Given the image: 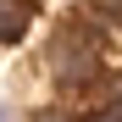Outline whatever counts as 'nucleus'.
Here are the masks:
<instances>
[{
    "label": "nucleus",
    "instance_id": "nucleus-4",
    "mask_svg": "<svg viewBox=\"0 0 122 122\" xmlns=\"http://www.w3.org/2000/svg\"><path fill=\"white\" fill-rule=\"evenodd\" d=\"M83 122H122V111H117V106H106V111H89Z\"/></svg>",
    "mask_w": 122,
    "mask_h": 122
},
{
    "label": "nucleus",
    "instance_id": "nucleus-1",
    "mask_svg": "<svg viewBox=\"0 0 122 122\" xmlns=\"http://www.w3.org/2000/svg\"><path fill=\"white\" fill-rule=\"evenodd\" d=\"M45 67H50L56 83H67V89L89 83V78L100 72V39H94V28L67 22V28H61L50 45H45Z\"/></svg>",
    "mask_w": 122,
    "mask_h": 122
},
{
    "label": "nucleus",
    "instance_id": "nucleus-3",
    "mask_svg": "<svg viewBox=\"0 0 122 122\" xmlns=\"http://www.w3.org/2000/svg\"><path fill=\"white\" fill-rule=\"evenodd\" d=\"M28 122H72V117H67V111H61V106H45V111H33Z\"/></svg>",
    "mask_w": 122,
    "mask_h": 122
},
{
    "label": "nucleus",
    "instance_id": "nucleus-2",
    "mask_svg": "<svg viewBox=\"0 0 122 122\" xmlns=\"http://www.w3.org/2000/svg\"><path fill=\"white\" fill-rule=\"evenodd\" d=\"M33 22V6L28 0H0V45H17Z\"/></svg>",
    "mask_w": 122,
    "mask_h": 122
},
{
    "label": "nucleus",
    "instance_id": "nucleus-5",
    "mask_svg": "<svg viewBox=\"0 0 122 122\" xmlns=\"http://www.w3.org/2000/svg\"><path fill=\"white\" fill-rule=\"evenodd\" d=\"M111 106H117V111H122V67H117V72H111Z\"/></svg>",
    "mask_w": 122,
    "mask_h": 122
},
{
    "label": "nucleus",
    "instance_id": "nucleus-6",
    "mask_svg": "<svg viewBox=\"0 0 122 122\" xmlns=\"http://www.w3.org/2000/svg\"><path fill=\"white\" fill-rule=\"evenodd\" d=\"M0 122H11V106H6V100H0Z\"/></svg>",
    "mask_w": 122,
    "mask_h": 122
}]
</instances>
